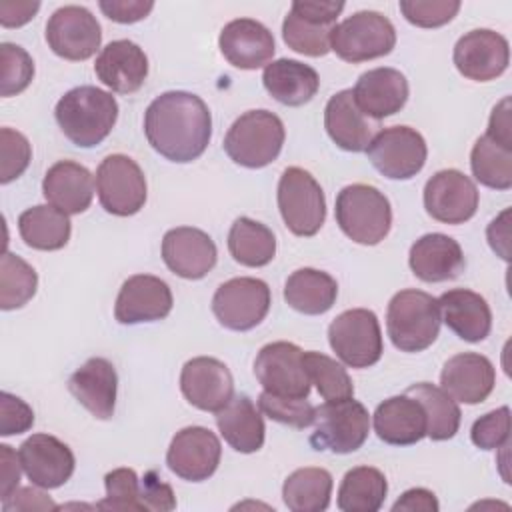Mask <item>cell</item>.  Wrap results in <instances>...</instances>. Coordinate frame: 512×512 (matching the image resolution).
Masks as SVG:
<instances>
[{
  "label": "cell",
  "mask_w": 512,
  "mask_h": 512,
  "mask_svg": "<svg viewBox=\"0 0 512 512\" xmlns=\"http://www.w3.org/2000/svg\"><path fill=\"white\" fill-rule=\"evenodd\" d=\"M304 350L292 342H270L254 360V374L264 392L280 398H308L310 378L304 368Z\"/></svg>",
  "instance_id": "5bb4252c"
},
{
  "label": "cell",
  "mask_w": 512,
  "mask_h": 512,
  "mask_svg": "<svg viewBox=\"0 0 512 512\" xmlns=\"http://www.w3.org/2000/svg\"><path fill=\"white\" fill-rule=\"evenodd\" d=\"M486 136L504 144V146H512V122H510V98H502L492 114H490V122H488V130Z\"/></svg>",
  "instance_id": "9f6ffc18"
},
{
  "label": "cell",
  "mask_w": 512,
  "mask_h": 512,
  "mask_svg": "<svg viewBox=\"0 0 512 512\" xmlns=\"http://www.w3.org/2000/svg\"><path fill=\"white\" fill-rule=\"evenodd\" d=\"M98 6L106 14V18L120 24H132L146 18L152 12L154 2L152 0H102Z\"/></svg>",
  "instance_id": "f5cc1de1"
},
{
  "label": "cell",
  "mask_w": 512,
  "mask_h": 512,
  "mask_svg": "<svg viewBox=\"0 0 512 512\" xmlns=\"http://www.w3.org/2000/svg\"><path fill=\"white\" fill-rule=\"evenodd\" d=\"M284 124L270 110H248L234 120L224 136V150L244 168H264L284 146Z\"/></svg>",
  "instance_id": "5b68a950"
},
{
  "label": "cell",
  "mask_w": 512,
  "mask_h": 512,
  "mask_svg": "<svg viewBox=\"0 0 512 512\" xmlns=\"http://www.w3.org/2000/svg\"><path fill=\"white\" fill-rule=\"evenodd\" d=\"M172 290L170 286L152 274L130 276L116 298L114 316L120 324L156 322L170 314Z\"/></svg>",
  "instance_id": "7402d4cb"
},
{
  "label": "cell",
  "mask_w": 512,
  "mask_h": 512,
  "mask_svg": "<svg viewBox=\"0 0 512 512\" xmlns=\"http://www.w3.org/2000/svg\"><path fill=\"white\" fill-rule=\"evenodd\" d=\"M508 216H510V210L506 208L498 218H494L486 230V236H488V244L490 248L504 260H508V238H510V232H508Z\"/></svg>",
  "instance_id": "91938a15"
},
{
  "label": "cell",
  "mask_w": 512,
  "mask_h": 512,
  "mask_svg": "<svg viewBox=\"0 0 512 512\" xmlns=\"http://www.w3.org/2000/svg\"><path fill=\"white\" fill-rule=\"evenodd\" d=\"M328 342L350 368L374 366L384 350L378 318L368 308H352L338 314L328 326Z\"/></svg>",
  "instance_id": "30bf717a"
},
{
  "label": "cell",
  "mask_w": 512,
  "mask_h": 512,
  "mask_svg": "<svg viewBox=\"0 0 512 512\" xmlns=\"http://www.w3.org/2000/svg\"><path fill=\"white\" fill-rule=\"evenodd\" d=\"M388 482L378 468L356 466L348 470L338 488V508L342 512H376L382 508Z\"/></svg>",
  "instance_id": "8d00e7d4"
},
{
  "label": "cell",
  "mask_w": 512,
  "mask_h": 512,
  "mask_svg": "<svg viewBox=\"0 0 512 512\" xmlns=\"http://www.w3.org/2000/svg\"><path fill=\"white\" fill-rule=\"evenodd\" d=\"M94 72L112 92L132 94L146 82L148 58L132 40H114L98 54Z\"/></svg>",
  "instance_id": "484cf974"
},
{
  "label": "cell",
  "mask_w": 512,
  "mask_h": 512,
  "mask_svg": "<svg viewBox=\"0 0 512 512\" xmlns=\"http://www.w3.org/2000/svg\"><path fill=\"white\" fill-rule=\"evenodd\" d=\"M48 48L64 60H88L102 42V28L84 6H62L46 22Z\"/></svg>",
  "instance_id": "9a60e30c"
},
{
  "label": "cell",
  "mask_w": 512,
  "mask_h": 512,
  "mask_svg": "<svg viewBox=\"0 0 512 512\" xmlns=\"http://www.w3.org/2000/svg\"><path fill=\"white\" fill-rule=\"evenodd\" d=\"M460 10L458 0H400V12L418 28L448 24Z\"/></svg>",
  "instance_id": "c3c4849f"
},
{
  "label": "cell",
  "mask_w": 512,
  "mask_h": 512,
  "mask_svg": "<svg viewBox=\"0 0 512 512\" xmlns=\"http://www.w3.org/2000/svg\"><path fill=\"white\" fill-rule=\"evenodd\" d=\"M336 222L356 244L374 246L392 228V208L388 198L370 184L344 186L336 196Z\"/></svg>",
  "instance_id": "277c9868"
},
{
  "label": "cell",
  "mask_w": 512,
  "mask_h": 512,
  "mask_svg": "<svg viewBox=\"0 0 512 512\" xmlns=\"http://www.w3.org/2000/svg\"><path fill=\"white\" fill-rule=\"evenodd\" d=\"M408 264L422 282H446L458 278L466 260L460 244L452 236L432 232L412 244Z\"/></svg>",
  "instance_id": "4316f807"
},
{
  "label": "cell",
  "mask_w": 512,
  "mask_h": 512,
  "mask_svg": "<svg viewBox=\"0 0 512 512\" xmlns=\"http://www.w3.org/2000/svg\"><path fill=\"white\" fill-rule=\"evenodd\" d=\"M180 390L194 408L216 414L234 398V380L224 362L198 356L182 366Z\"/></svg>",
  "instance_id": "d6986e66"
},
{
  "label": "cell",
  "mask_w": 512,
  "mask_h": 512,
  "mask_svg": "<svg viewBox=\"0 0 512 512\" xmlns=\"http://www.w3.org/2000/svg\"><path fill=\"white\" fill-rule=\"evenodd\" d=\"M72 396L96 418L108 420L114 414L118 376L110 360L90 358L68 380Z\"/></svg>",
  "instance_id": "83f0119b"
},
{
  "label": "cell",
  "mask_w": 512,
  "mask_h": 512,
  "mask_svg": "<svg viewBox=\"0 0 512 512\" xmlns=\"http://www.w3.org/2000/svg\"><path fill=\"white\" fill-rule=\"evenodd\" d=\"M470 438L474 446L482 450H496L508 446L510 438V408L502 406L480 416L470 430Z\"/></svg>",
  "instance_id": "681fc988"
},
{
  "label": "cell",
  "mask_w": 512,
  "mask_h": 512,
  "mask_svg": "<svg viewBox=\"0 0 512 512\" xmlns=\"http://www.w3.org/2000/svg\"><path fill=\"white\" fill-rule=\"evenodd\" d=\"M32 158V148L28 138L12 128L0 130V182L8 184L22 176Z\"/></svg>",
  "instance_id": "7dc6e473"
},
{
  "label": "cell",
  "mask_w": 512,
  "mask_h": 512,
  "mask_svg": "<svg viewBox=\"0 0 512 512\" xmlns=\"http://www.w3.org/2000/svg\"><path fill=\"white\" fill-rule=\"evenodd\" d=\"M18 458L28 480L44 490L60 488L74 472L72 450L50 434H32L18 448Z\"/></svg>",
  "instance_id": "ffe728a7"
},
{
  "label": "cell",
  "mask_w": 512,
  "mask_h": 512,
  "mask_svg": "<svg viewBox=\"0 0 512 512\" xmlns=\"http://www.w3.org/2000/svg\"><path fill=\"white\" fill-rule=\"evenodd\" d=\"M372 422L376 436L392 446H410L426 436V412L408 394L392 396L378 404Z\"/></svg>",
  "instance_id": "f1b7e54d"
},
{
  "label": "cell",
  "mask_w": 512,
  "mask_h": 512,
  "mask_svg": "<svg viewBox=\"0 0 512 512\" xmlns=\"http://www.w3.org/2000/svg\"><path fill=\"white\" fill-rule=\"evenodd\" d=\"M406 394L416 398L422 404L426 412L428 438L440 442V440H450L458 432L462 412L456 400L450 394H446L442 388L430 382H418V384H412L406 390Z\"/></svg>",
  "instance_id": "ab89813d"
},
{
  "label": "cell",
  "mask_w": 512,
  "mask_h": 512,
  "mask_svg": "<svg viewBox=\"0 0 512 512\" xmlns=\"http://www.w3.org/2000/svg\"><path fill=\"white\" fill-rule=\"evenodd\" d=\"M452 58L464 78L488 82L506 72L510 46L502 34L488 28H476L458 38Z\"/></svg>",
  "instance_id": "ac0fdd59"
},
{
  "label": "cell",
  "mask_w": 512,
  "mask_h": 512,
  "mask_svg": "<svg viewBox=\"0 0 512 512\" xmlns=\"http://www.w3.org/2000/svg\"><path fill=\"white\" fill-rule=\"evenodd\" d=\"M270 288L260 278L240 276L220 284L212 296V312L216 320L236 332L256 328L270 310Z\"/></svg>",
  "instance_id": "8fae6325"
},
{
  "label": "cell",
  "mask_w": 512,
  "mask_h": 512,
  "mask_svg": "<svg viewBox=\"0 0 512 512\" xmlns=\"http://www.w3.org/2000/svg\"><path fill=\"white\" fill-rule=\"evenodd\" d=\"M144 134L160 156L186 164L204 154L212 136V116L200 96L170 90L146 108Z\"/></svg>",
  "instance_id": "6da1fadb"
},
{
  "label": "cell",
  "mask_w": 512,
  "mask_h": 512,
  "mask_svg": "<svg viewBox=\"0 0 512 512\" xmlns=\"http://www.w3.org/2000/svg\"><path fill=\"white\" fill-rule=\"evenodd\" d=\"M106 496L96 504L100 510H144L142 482L132 468H116L104 476Z\"/></svg>",
  "instance_id": "ee69618b"
},
{
  "label": "cell",
  "mask_w": 512,
  "mask_h": 512,
  "mask_svg": "<svg viewBox=\"0 0 512 512\" xmlns=\"http://www.w3.org/2000/svg\"><path fill=\"white\" fill-rule=\"evenodd\" d=\"M258 406L270 420L292 428H308L314 422V406L308 398H280L262 392L258 396Z\"/></svg>",
  "instance_id": "bcb514c9"
},
{
  "label": "cell",
  "mask_w": 512,
  "mask_h": 512,
  "mask_svg": "<svg viewBox=\"0 0 512 512\" xmlns=\"http://www.w3.org/2000/svg\"><path fill=\"white\" fill-rule=\"evenodd\" d=\"M338 296L336 280L316 268H300L292 272L284 284V300L296 312L318 316L328 312Z\"/></svg>",
  "instance_id": "e575fe53"
},
{
  "label": "cell",
  "mask_w": 512,
  "mask_h": 512,
  "mask_svg": "<svg viewBox=\"0 0 512 512\" xmlns=\"http://www.w3.org/2000/svg\"><path fill=\"white\" fill-rule=\"evenodd\" d=\"M20 458L18 454L8 446L0 444V498L2 502L12 496V492L20 484Z\"/></svg>",
  "instance_id": "11a10c76"
},
{
  "label": "cell",
  "mask_w": 512,
  "mask_h": 512,
  "mask_svg": "<svg viewBox=\"0 0 512 512\" xmlns=\"http://www.w3.org/2000/svg\"><path fill=\"white\" fill-rule=\"evenodd\" d=\"M38 288L36 270L12 252H4L0 258V308H22Z\"/></svg>",
  "instance_id": "b9f144b4"
},
{
  "label": "cell",
  "mask_w": 512,
  "mask_h": 512,
  "mask_svg": "<svg viewBox=\"0 0 512 512\" xmlns=\"http://www.w3.org/2000/svg\"><path fill=\"white\" fill-rule=\"evenodd\" d=\"M358 110L380 122L386 116L400 112L408 100V80L396 68H374L360 74L354 90Z\"/></svg>",
  "instance_id": "cb8c5ba5"
},
{
  "label": "cell",
  "mask_w": 512,
  "mask_h": 512,
  "mask_svg": "<svg viewBox=\"0 0 512 512\" xmlns=\"http://www.w3.org/2000/svg\"><path fill=\"white\" fill-rule=\"evenodd\" d=\"M278 210L292 234L314 236L326 220V198L316 178L304 168H286L278 182Z\"/></svg>",
  "instance_id": "9c48e42d"
},
{
  "label": "cell",
  "mask_w": 512,
  "mask_h": 512,
  "mask_svg": "<svg viewBox=\"0 0 512 512\" xmlns=\"http://www.w3.org/2000/svg\"><path fill=\"white\" fill-rule=\"evenodd\" d=\"M96 192L108 214L132 216L146 202L144 172L130 156L110 154L96 170Z\"/></svg>",
  "instance_id": "4fadbf2b"
},
{
  "label": "cell",
  "mask_w": 512,
  "mask_h": 512,
  "mask_svg": "<svg viewBox=\"0 0 512 512\" xmlns=\"http://www.w3.org/2000/svg\"><path fill=\"white\" fill-rule=\"evenodd\" d=\"M470 168L480 184L508 190L512 186V146H504L486 134L480 136L470 152Z\"/></svg>",
  "instance_id": "60d3db41"
},
{
  "label": "cell",
  "mask_w": 512,
  "mask_h": 512,
  "mask_svg": "<svg viewBox=\"0 0 512 512\" xmlns=\"http://www.w3.org/2000/svg\"><path fill=\"white\" fill-rule=\"evenodd\" d=\"M58 506L52 502V498L38 490V488H16L10 498L2 502L4 512H16V510H56Z\"/></svg>",
  "instance_id": "db71d44e"
},
{
  "label": "cell",
  "mask_w": 512,
  "mask_h": 512,
  "mask_svg": "<svg viewBox=\"0 0 512 512\" xmlns=\"http://www.w3.org/2000/svg\"><path fill=\"white\" fill-rule=\"evenodd\" d=\"M438 298L422 290H400L388 302L386 330L402 352H422L434 344L440 332Z\"/></svg>",
  "instance_id": "3957f363"
},
{
  "label": "cell",
  "mask_w": 512,
  "mask_h": 512,
  "mask_svg": "<svg viewBox=\"0 0 512 512\" xmlns=\"http://www.w3.org/2000/svg\"><path fill=\"white\" fill-rule=\"evenodd\" d=\"M0 62H2L0 94L4 98H8V96H14V94H20L22 90H26L34 76V62H32L30 54L18 44L2 42L0 44Z\"/></svg>",
  "instance_id": "f6af8a7d"
},
{
  "label": "cell",
  "mask_w": 512,
  "mask_h": 512,
  "mask_svg": "<svg viewBox=\"0 0 512 512\" xmlns=\"http://www.w3.org/2000/svg\"><path fill=\"white\" fill-rule=\"evenodd\" d=\"M478 188L460 170L436 172L424 186V208L442 224H464L478 210Z\"/></svg>",
  "instance_id": "e0dca14e"
},
{
  "label": "cell",
  "mask_w": 512,
  "mask_h": 512,
  "mask_svg": "<svg viewBox=\"0 0 512 512\" xmlns=\"http://www.w3.org/2000/svg\"><path fill=\"white\" fill-rule=\"evenodd\" d=\"M228 250L238 264L260 268L274 260L276 238L266 224L240 216L228 232Z\"/></svg>",
  "instance_id": "74e56055"
},
{
  "label": "cell",
  "mask_w": 512,
  "mask_h": 512,
  "mask_svg": "<svg viewBox=\"0 0 512 512\" xmlns=\"http://www.w3.org/2000/svg\"><path fill=\"white\" fill-rule=\"evenodd\" d=\"M140 482H142L144 510L168 512V510L176 508V498H174L170 484L162 482V478L154 470H148L144 474V478H140Z\"/></svg>",
  "instance_id": "816d5d0a"
},
{
  "label": "cell",
  "mask_w": 512,
  "mask_h": 512,
  "mask_svg": "<svg viewBox=\"0 0 512 512\" xmlns=\"http://www.w3.org/2000/svg\"><path fill=\"white\" fill-rule=\"evenodd\" d=\"M42 194L48 204L70 214L88 210L94 196V178L90 170L72 160H60L48 168L42 180Z\"/></svg>",
  "instance_id": "f546056e"
},
{
  "label": "cell",
  "mask_w": 512,
  "mask_h": 512,
  "mask_svg": "<svg viewBox=\"0 0 512 512\" xmlns=\"http://www.w3.org/2000/svg\"><path fill=\"white\" fill-rule=\"evenodd\" d=\"M324 128L338 148L362 152L374 138L378 122H370V118L358 110L352 90H340L324 108Z\"/></svg>",
  "instance_id": "4dcf8cb0"
},
{
  "label": "cell",
  "mask_w": 512,
  "mask_h": 512,
  "mask_svg": "<svg viewBox=\"0 0 512 512\" xmlns=\"http://www.w3.org/2000/svg\"><path fill=\"white\" fill-rule=\"evenodd\" d=\"M438 508H440V504H438L434 492H430V490H426V488H410V490H406V492L394 502V506H392L394 512H398V510H410V512H414V510L438 512Z\"/></svg>",
  "instance_id": "680465c9"
},
{
  "label": "cell",
  "mask_w": 512,
  "mask_h": 512,
  "mask_svg": "<svg viewBox=\"0 0 512 512\" xmlns=\"http://www.w3.org/2000/svg\"><path fill=\"white\" fill-rule=\"evenodd\" d=\"M314 432L310 444L314 450H330L334 454L356 452L368 438L370 414L362 402L354 398L324 402L314 408Z\"/></svg>",
  "instance_id": "8992f818"
},
{
  "label": "cell",
  "mask_w": 512,
  "mask_h": 512,
  "mask_svg": "<svg viewBox=\"0 0 512 512\" xmlns=\"http://www.w3.org/2000/svg\"><path fill=\"white\" fill-rule=\"evenodd\" d=\"M162 260L176 276L200 280L216 266L218 250L204 230L178 226L162 238Z\"/></svg>",
  "instance_id": "44dd1931"
},
{
  "label": "cell",
  "mask_w": 512,
  "mask_h": 512,
  "mask_svg": "<svg viewBox=\"0 0 512 512\" xmlns=\"http://www.w3.org/2000/svg\"><path fill=\"white\" fill-rule=\"evenodd\" d=\"M366 154L382 176L390 180H408L424 168L428 148L418 130L410 126H390L374 134Z\"/></svg>",
  "instance_id": "7c38bea8"
},
{
  "label": "cell",
  "mask_w": 512,
  "mask_h": 512,
  "mask_svg": "<svg viewBox=\"0 0 512 512\" xmlns=\"http://www.w3.org/2000/svg\"><path fill=\"white\" fill-rule=\"evenodd\" d=\"M496 384L494 364L476 352L452 356L440 372V388L464 404L484 402Z\"/></svg>",
  "instance_id": "d4e9b609"
},
{
  "label": "cell",
  "mask_w": 512,
  "mask_h": 512,
  "mask_svg": "<svg viewBox=\"0 0 512 512\" xmlns=\"http://www.w3.org/2000/svg\"><path fill=\"white\" fill-rule=\"evenodd\" d=\"M216 426L236 452L252 454L264 444V420L248 396H234L222 410H218Z\"/></svg>",
  "instance_id": "836d02e7"
},
{
  "label": "cell",
  "mask_w": 512,
  "mask_h": 512,
  "mask_svg": "<svg viewBox=\"0 0 512 512\" xmlns=\"http://www.w3.org/2000/svg\"><path fill=\"white\" fill-rule=\"evenodd\" d=\"M34 424L32 408L10 392L0 394V434L12 436L30 430Z\"/></svg>",
  "instance_id": "f907efd6"
},
{
  "label": "cell",
  "mask_w": 512,
  "mask_h": 512,
  "mask_svg": "<svg viewBox=\"0 0 512 512\" xmlns=\"http://www.w3.org/2000/svg\"><path fill=\"white\" fill-rule=\"evenodd\" d=\"M54 116L74 146L92 148L112 132L118 118V102L102 88L78 86L58 100Z\"/></svg>",
  "instance_id": "7a4b0ae2"
},
{
  "label": "cell",
  "mask_w": 512,
  "mask_h": 512,
  "mask_svg": "<svg viewBox=\"0 0 512 512\" xmlns=\"http://www.w3.org/2000/svg\"><path fill=\"white\" fill-rule=\"evenodd\" d=\"M218 46L228 64L240 70H256L270 64L276 50L272 32L252 18L228 22L220 32Z\"/></svg>",
  "instance_id": "603a6c76"
},
{
  "label": "cell",
  "mask_w": 512,
  "mask_h": 512,
  "mask_svg": "<svg viewBox=\"0 0 512 512\" xmlns=\"http://www.w3.org/2000/svg\"><path fill=\"white\" fill-rule=\"evenodd\" d=\"M302 360L310 382L326 402L354 396V384L340 362L322 352H304Z\"/></svg>",
  "instance_id": "7bdbcfd3"
},
{
  "label": "cell",
  "mask_w": 512,
  "mask_h": 512,
  "mask_svg": "<svg viewBox=\"0 0 512 512\" xmlns=\"http://www.w3.org/2000/svg\"><path fill=\"white\" fill-rule=\"evenodd\" d=\"M68 214L52 204H38L18 216V232L26 246L34 250H60L70 240Z\"/></svg>",
  "instance_id": "d590c367"
},
{
  "label": "cell",
  "mask_w": 512,
  "mask_h": 512,
  "mask_svg": "<svg viewBox=\"0 0 512 512\" xmlns=\"http://www.w3.org/2000/svg\"><path fill=\"white\" fill-rule=\"evenodd\" d=\"M396 46V30L392 22L374 10H360L336 24L330 50L344 62H366L386 56Z\"/></svg>",
  "instance_id": "ba28073f"
},
{
  "label": "cell",
  "mask_w": 512,
  "mask_h": 512,
  "mask_svg": "<svg viewBox=\"0 0 512 512\" xmlns=\"http://www.w3.org/2000/svg\"><path fill=\"white\" fill-rule=\"evenodd\" d=\"M220 456V440L210 428L186 426L172 438L166 452V464L178 478L202 482L216 472Z\"/></svg>",
  "instance_id": "2e32d148"
},
{
  "label": "cell",
  "mask_w": 512,
  "mask_h": 512,
  "mask_svg": "<svg viewBox=\"0 0 512 512\" xmlns=\"http://www.w3.org/2000/svg\"><path fill=\"white\" fill-rule=\"evenodd\" d=\"M40 2H12L4 0L0 2V24L4 28H18L24 26L34 18L38 12Z\"/></svg>",
  "instance_id": "6f0895ef"
},
{
  "label": "cell",
  "mask_w": 512,
  "mask_h": 512,
  "mask_svg": "<svg viewBox=\"0 0 512 512\" xmlns=\"http://www.w3.org/2000/svg\"><path fill=\"white\" fill-rule=\"evenodd\" d=\"M332 496V476L324 468H298L282 486V498L292 512H322Z\"/></svg>",
  "instance_id": "f35d334b"
},
{
  "label": "cell",
  "mask_w": 512,
  "mask_h": 512,
  "mask_svg": "<svg viewBox=\"0 0 512 512\" xmlns=\"http://www.w3.org/2000/svg\"><path fill=\"white\" fill-rule=\"evenodd\" d=\"M440 318L466 342H480L490 334L492 312L488 302L468 288H454L438 298Z\"/></svg>",
  "instance_id": "1f68e13d"
},
{
  "label": "cell",
  "mask_w": 512,
  "mask_h": 512,
  "mask_svg": "<svg viewBox=\"0 0 512 512\" xmlns=\"http://www.w3.org/2000/svg\"><path fill=\"white\" fill-rule=\"evenodd\" d=\"M342 10L344 2L336 0H294L282 24L286 46L312 58L328 54L336 18Z\"/></svg>",
  "instance_id": "52a82bcc"
},
{
  "label": "cell",
  "mask_w": 512,
  "mask_h": 512,
  "mask_svg": "<svg viewBox=\"0 0 512 512\" xmlns=\"http://www.w3.org/2000/svg\"><path fill=\"white\" fill-rule=\"evenodd\" d=\"M262 82L266 92L284 106H302L310 102L318 88V72L298 60L280 58L264 66Z\"/></svg>",
  "instance_id": "d6a6232c"
}]
</instances>
